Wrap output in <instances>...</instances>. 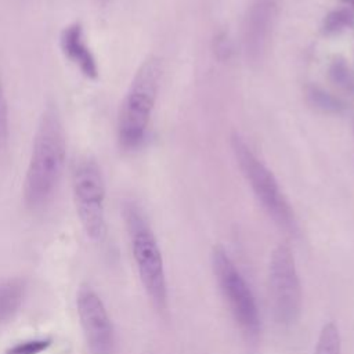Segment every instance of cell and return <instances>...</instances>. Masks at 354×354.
I'll return each instance as SVG.
<instances>
[{
  "label": "cell",
  "mask_w": 354,
  "mask_h": 354,
  "mask_svg": "<svg viewBox=\"0 0 354 354\" xmlns=\"http://www.w3.org/2000/svg\"><path fill=\"white\" fill-rule=\"evenodd\" d=\"M51 344L50 339H35L26 340L14 344L12 347L7 348L6 354H40L41 351L47 350Z\"/></svg>",
  "instance_id": "obj_15"
},
{
  "label": "cell",
  "mask_w": 354,
  "mask_h": 354,
  "mask_svg": "<svg viewBox=\"0 0 354 354\" xmlns=\"http://www.w3.org/2000/svg\"><path fill=\"white\" fill-rule=\"evenodd\" d=\"M25 288L18 279L0 283V322L12 317L22 304Z\"/></svg>",
  "instance_id": "obj_11"
},
{
  "label": "cell",
  "mask_w": 354,
  "mask_h": 354,
  "mask_svg": "<svg viewBox=\"0 0 354 354\" xmlns=\"http://www.w3.org/2000/svg\"><path fill=\"white\" fill-rule=\"evenodd\" d=\"M80 326L91 354H113L115 332L109 314L98 293L82 285L76 296Z\"/></svg>",
  "instance_id": "obj_8"
},
{
  "label": "cell",
  "mask_w": 354,
  "mask_h": 354,
  "mask_svg": "<svg viewBox=\"0 0 354 354\" xmlns=\"http://www.w3.org/2000/svg\"><path fill=\"white\" fill-rule=\"evenodd\" d=\"M59 48L66 59H69L90 80L98 79L100 69L97 59L88 47L84 36L83 25L77 21L66 25L59 33Z\"/></svg>",
  "instance_id": "obj_9"
},
{
  "label": "cell",
  "mask_w": 354,
  "mask_h": 354,
  "mask_svg": "<svg viewBox=\"0 0 354 354\" xmlns=\"http://www.w3.org/2000/svg\"><path fill=\"white\" fill-rule=\"evenodd\" d=\"M342 1H344V3H347V4H350L351 7H354V0H342Z\"/></svg>",
  "instance_id": "obj_18"
},
{
  "label": "cell",
  "mask_w": 354,
  "mask_h": 354,
  "mask_svg": "<svg viewBox=\"0 0 354 354\" xmlns=\"http://www.w3.org/2000/svg\"><path fill=\"white\" fill-rule=\"evenodd\" d=\"M10 141V113L6 93L0 77V152L8 148Z\"/></svg>",
  "instance_id": "obj_14"
},
{
  "label": "cell",
  "mask_w": 354,
  "mask_h": 354,
  "mask_svg": "<svg viewBox=\"0 0 354 354\" xmlns=\"http://www.w3.org/2000/svg\"><path fill=\"white\" fill-rule=\"evenodd\" d=\"M231 148L242 174L267 214L282 230L296 235L299 228L295 213L272 171L259 159L239 133H232Z\"/></svg>",
  "instance_id": "obj_4"
},
{
  "label": "cell",
  "mask_w": 354,
  "mask_h": 354,
  "mask_svg": "<svg viewBox=\"0 0 354 354\" xmlns=\"http://www.w3.org/2000/svg\"><path fill=\"white\" fill-rule=\"evenodd\" d=\"M212 268L234 319L249 337H256L260 332V315L256 299L250 286L221 245H216L212 250Z\"/></svg>",
  "instance_id": "obj_6"
},
{
  "label": "cell",
  "mask_w": 354,
  "mask_h": 354,
  "mask_svg": "<svg viewBox=\"0 0 354 354\" xmlns=\"http://www.w3.org/2000/svg\"><path fill=\"white\" fill-rule=\"evenodd\" d=\"M330 76L335 83H337L340 87L354 91V75L350 72V69L346 66L343 61H335L330 66Z\"/></svg>",
  "instance_id": "obj_16"
},
{
  "label": "cell",
  "mask_w": 354,
  "mask_h": 354,
  "mask_svg": "<svg viewBox=\"0 0 354 354\" xmlns=\"http://www.w3.org/2000/svg\"><path fill=\"white\" fill-rule=\"evenodd\" d=\"M354 25V15L347 10H335L324 19V30L326 33H336Z\"/></svg>",
  "instance_id": "obj_13"
},
{
  "label": "cell",
  "mask_w": 354,
  "mask_h": 354,
  "mask_svg": "<svg viewBox=\"0 0 354 354\" xmlns=\"http://www.w3.org/2000/svg\"><path fill=\"white\" fill-rule=\"evenodd\" d=\"M268 288L277 322L283 326L293 325L300 317L303 296L296 261L286 243H279L271 253Z\"/></svg>",
  "instance_id": "obj_7"
},
{
  "label": "cell",
  "mask_w": 354,
  "mask_h": 354,
  "mask_svg": "<svg viewBox=\"0 0 354 354\" xmlns=\"http://www.w3.org/2000/svg\"><path fill=\"white\" fill-rule=\"evenodd\" d=\"M313 354H342V339L337 325L326 322L319 330Z\"/></svg>",
  "instance_id": "obj_12"
},
{
  "label": "cell",
  "mask_w": 354,
  "mask_h": 354,
  "mask_svg": "<svg viewBox=\"0 0 354 354\" xmlns=\"http://www.w3.org/2000/svg\"><path fill=\"white\" fill-rule=\"evenodd\" d=\"M100 1H106V0H100Z\"/></svg>",
  "instance_id": "obj_19"
},
{
  "label": "cell",
  "mask_w": 354,
  "mask_h": 354,
  "mask_svg": "<svg viewBox=\"0 0 354 354\" xmlns=\"http://www.w3.org/2000/svg\"><path fill=\"white\" fill-rule=\"evenodd\" d=\"M72 194L76 213L87 236L102 241L106 234L105 181L98 162L84 155L72 169Z\"/></svg>",
  "instance_id": "obj_5"
},
{
  "label": "cell",
  "mask_w": 354,
  "mask_h": 354,
  "mask_svg": "<svg viewBox=\"0 0 354 354\" xmlns=\"http://www.w3.org/2000/svg\"><path fill=\"white\" fill-rule=\"evenodd\" d=\"M123 218L141 283L153 306L163 311L167 307V282L156 236L136 203H124Z\"/></svg>",
  "instance_id": "obj_3"
},
{
  "label": "cell",
  "mask_w": 354,
  "mask_h": 354,
  "mask_svg": "<svg viewBox=\"0 0 354 354\" xmlns=\"http://www.w3.org/2000/svg\"><path fill=\"white\" fill-rule=\"evenodd\" d=\"M311 97L314 98V101L317 102L318 106H322L325 109H340V102L336 101L332 95L321 91V90H313Z\"/></svg>",
  "instance_id": "obj_17"
},
{
  "label": "cell",
  "mask_w": 354,
  "mask_h": 354,
  "mask_svg": "<svg viewBox=\"0 0 354 354\" xmlns=\"http://www.w3.org/2000/svg\"><path fill=\"white\" fill-rule=\"evenodd\" d=\"M162 79V61L151 55L141 62L122 101L118 141L124 151L137 149L145 140Z\"/></svg>",
  "instance_id": "obj_2"
},
{
  "label": "cell",
  "mask_w": 354,
  "mask_h": 354,
  "mask_svg": "<svg viewBox=\"0 0 354 354\" xmlns=\"http://www.w3.org/2000/svg\"><path fill=\"white\" fill-rule=\"evenodd\" d=\"M275 0H256L246 17L245 46L252 58L259 57L264 48L275 15Z\"/></svg>",
  "instance_id": "obj_10"
},
{
  "label": "cell",
  "mask_w": 354,
  "mask_h": 354,
  "mask_svg": "<svg viewBox=\"0 0 354 354\" xmlns=\"http://www.w3.org/2000/svg\"><path fill=\"white\" fill-rule=\"evenodd\" d=\"M66 160V140L58 109L47 105L40 115L24 180L29 209L44 207L54 196Z\"/></svg>",
  "instance_id": "obj_1"
}]
</instances>
